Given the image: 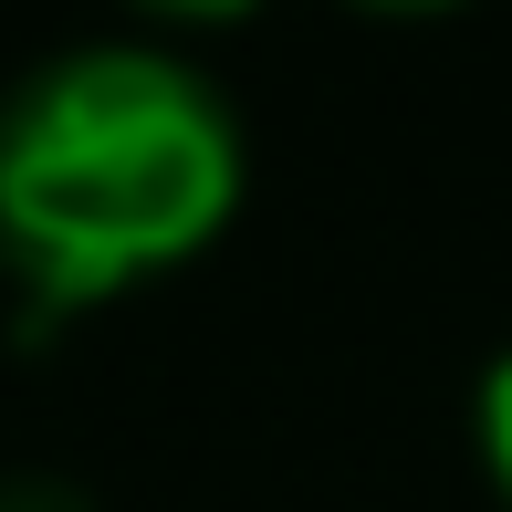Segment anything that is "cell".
<instances>
[{"label": "cell", "mask_w": 512, "mask_h": 512, "mask_svg": "<svg viewBox=\"0 0 512 512\" xmlns=\"http://www.w3.org/2000/svg\"><path fill=\"white\" fill-rule=\"evenodd\" d=\"M356 11H460V0H356Z\"/></svg>", "instance_id": "5b68a950"}, {"label": "cell", "mask_w": 512, "mask_h": 512, "mask_svg": "<svg viewBox=\"0 0 512 512\" xmlns=\"http://www.w3.org/2000/svg\"><path fill=\"white\" fill-rule=\"evenodd\" d=\"M481 460H492L502 502H512V345L481 366Z\"/></svg>", "instance_id": "7a4b0ae2"}, {"label": "cell", "mask_w": 512, "mask_h": 512, "mask_svg": "<svg viewBox=\"0 0 512 512\" xmlns=\"http://www.w3.org/2000/svg\"><path fill=\"white\" fill-rule=\"evenodd\" d=\"M241 209V115L157 42H84L0 95V262L42 324L199 262Z\"/></svg>", "instance_id": "6da1fadb"}, {"label": "cell", "mask_w": 512, "mask_h": 512, "mask_svg": "<svg viewBox=\"0 0 512 512\" xmlns=\"http://www.w3.org/2000/svg\"><path fill=\"white\" fill-rule=\"evenodd\" d=\"M136 11H157V21H241L251 0H136Z\"/></svg>", "instance_id": "277c9868"}, {"label": "cell", "mask_w": 512, "mask_h": 512, "mask_svg": "<svg viewBox=\"0 0 512 512\" xmlns=\"http://www.w3.org/2000/svg\"><path fill=\"white\" fill-rule=\"evenodd\" d=\"M0 512H95L74 492V481H11V492H0Z\"/></svg>", "instance_id": "3957f363"}]
</instances>
